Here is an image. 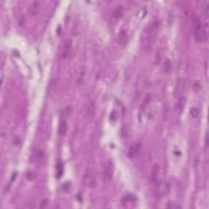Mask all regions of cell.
<instances>
[{
    "label": "cell",
    "instance_id": "6da1fadb",
    "mask_svg": "<svg viewBox=\"0 0 209 209\" xmlns=\"http://www.w3.org/2000/svg\"><path fill=\"white\" fill-rule=\"evenodd\" d=\"M194 35L195 40L199 43L207 41V33L206 29L203 27V23L202 24L199 17L198 16L194 19Z\"/></svg>",
    "mask_w": 209,
    "mask_h": 209
},
{
    "label": "cell",
    "instance_id": "7a4b0ae2",
    "mask_svg": "<svg viewBox=\"0 0 209 209\" xmlns=\"http://www.w3.org/2000/svg\"><path fill=\"white\" fill-rule=\"evenodd\" d=\"M115 172V164L112 160H109L106 164V168L104 171V177L107 180H111Z\"/></svg>",
    "mask_w": 209,
    "mask_h": 209
},
{
    "label": "cell",
    "instance_id": "3957f363",
    "mask_svg": "<svg viewBox=\"0 0 209 209\" xmlns=\"http://www.w3.org/2000/svg\"><path fill=\"white\" fill-rule=\"evenodd\" d=\"M140 148H141V144L140 142L134 143L133 145H132L129 147L128 151H127V156H128V158L133 159V158L137 156L140 151Z\"/></svg>",
    "mask_w": 209,
    "mask_h": 209
},
{
    "label": "cell",
    "instance_id": "277c9868",
    "mask_svg": "<svg viewBox=\"0 0 209 209\" xmlns=\"http://www.w3.org/2000/svg\"><path fill=\"white\" fill-rule=\"evenodd\" d=\"M40 8H41V2L39 1H35L29 6L28 12L31 16H36L40 11Z\"/></svg>",
    "mask_w": 209,
    "mask_h": 209
},
{
    "label": "cell",
    "instance_id": "5b68a950",
    "mask_svg": "<svg viewBox=\"0 0 209 209\" xmlns=\"http://www.w3.org/2000/svg\"><path fill=\"white\" fill-rule=\"evenodd\" d=\"M137 201V199L135 195L133 194H127V195L124 196L123 198L121 200V202H122V204L124 205L125 207H128L129 206L131 207L132 204H135L136 203Z\"/></svg>",
    "mask_w": 209,
    "mask_h": 209
},
{
    "label": "cell",
    "instance_id": "8992f818",
    "mask_svg": "<svg viewBox=\"0 0 209 209\" xmlns=\"http://www.w3.org/2000/svg\"><path fill=\"white\" fill-rule=\"evenodd\" d=\"M170 189L171 185L169 182H161L159 185V187H158V194L160 196L167 194L170 191Z\"/></svg>",
    "mask_w": 209,
    "mask_h": 209
},
{
    "label": "cell",
    "instance_id": "52a82bcc",
    "mask_svg": "<svg viewBox=\"0 0 209 209\" xmlns=\"http://www.w3.org/2000/svg\"><path fill=\"white\" fill-rule=\"evenodd\" d=\"M127 40H128V36H127L126 30H121L119 34V36H118V43L120 45H125Z\"/></svg>",
    "mask_w": 209,
    "mask_h": 209
},
{
    "label": "cell",
    "instance_id": "ba28073f",
    "mask_svg": "<svg viewBox=\"0 0 209 209\" xmlns=\"http://www.w3.org/2000/svg\"><path fill=\"white\" fill-rule=\"evenodd\" d=\"M67 130H68V124L65 120H61L60 124H59V127H58V133L61 136H64L66 133Z\"/></svg>",
    "mask_w": 209,
    "mask_h": 209
},
{
    "label": "cell",
    "instance_id": "9c48e42d",
    "mask_svg": "<svg viewBox=\"0 0 209 209\" xmlns=\"http://www.w3.org/2000/svg\"><path fill=\"white\" fill-rule=\"evenodd\" d=\"M71 46H72L71 40H70V39H68V40L65 42V44L64 51H63V55H62L65 59H66V58L69 56V54H70Z\"/></svg>",
    "mask_w": 209,
    "mask_h": 209
},
{
    "label": "cell",
    "instance_id": "30bf717a",
    "mask_svg": "<svg viewBox=\"0 0 209 209\" xmlns=\"http://www.w3.org/2000/svg\"><path fill=\"white\" fill-rule=\"evenodd\" d=\"M95 113H96V102L94 101H92L90 102L89 106L87 107V115L88 116V118L92 119L93 116H94Z\"/></svg>",
    "mask_w": 209,
    "mask_h": 209
},
{
    "label": "cell",
    "instance_id": "8fae6325",
    "mask_svg": "<svg viewBox=\"0 0 209 209\" xmlns=\"http://www.w3.org/2000/svg\"><path fill=\"white\" fill-rule=\"evenodd\" d=\"M123 15V6H117V7L114 10L113 12V16L116 19H119L121 16Z\"/></svg>",
    "mask_w": 209,
    "mask_h": 209
},
{
    "label": "cell",
    "instance_id": "7c38bea8",
    "mask_svg": "<svg viewBox=\"0 0 209 209\" xmlns=\"http://www.w3.org/2000/svg\"><path fill=\"white\" fill-rule=\"evenodd\" d=\"M159 164H155V165L153 167V168H152L151 177H150L152 182H155V181H156L158 174H159Z\"/></svg>",
    "mask_w": 209,
    "mask_h": 209
},
{
    "label": "cell",
    "instance_id": "4fadbf2b",
    "mask_svg": "<svg viewBox=\"0 0 209 209\" xmlns=\"http://www.w3.org/2000/svg\"><path fill=\"white\" fill-rule=\"evenodd\" d=\"M186 97H180V99L178 100V102H177V109L179 111L180 113H182V111H184L185 106H186Z\"/></svg>",
    "mask_w": 209,
    "mask_h": 209
},
{
    "label": "cell",
    "instance_id": "5bb4252c",
    "mask_svg": "<svg viewBox=\"0 0 209 209\" xmlns=\"http://www.w3.org/2000/svg\"><path fill=\"white\" fill-rule=\"evenodd\" d=\"M56 177L57 178H61L64 172V168H63V163L61 162H58L56 164Z\"/></svg>",
    "mask_w": 209,
    "mask_h": 209
},
{
    "label": "cell",
    "instance_id": "9a60e30c",
    "mask_svg": "<svg viewBox=\"0 0 209 209\" xmlns=\"http://www.w3.org/2000/svg\"><path fill=\"white\" fill-rule=\"evenodd\" d=\"M163 69H164V71L166 73H168V72L170 71L171 69V61L168 59L165 61L164 62V66H163Z\"/></svg>",
    "mask_w": 209,
    "mask_h": 209
},
{
    "label": "cell",
    "instance_id": "2e32d148",
    "mask_svg": "<svg viewBox=\"0 0 209 209\" xmlns=\"http://www.w3.org/2000/svg\"><path fill=\"white\" fill-rule=\"evenodd\" d=\"M190 115H192V117L193 118H196L198 116V115H199V111H198V110L196 108H193L192 110H191L190 111Z\"/></svg>",
    "mask_w": 209,
    "mask_h": 209
},
{
    "label": "cell",
    "instance_id": "e0dca14e",
    "mask_svg": "<svg viewBox=\"0 0 209 209\" xmlns=\"http://www.w3.org/2000/svg\"><path fill=\"white\" fill-rule=\"evenodd\" d=\"M193 88H194V90L195 91V92H199L200 88H201V86H200L199 83V82H195V83H194Z\"/></svg>",
    "mask_w": 209,
    "mask_h": 209
},
{
    "label": "cell",
    "instance_id": "ac0fdd59",
    "mask_svg": "<svg viewBox=\"0 0 209 209\" xmlns=\"http://www.w3.org/2000/svg\"><path fill=\"white\" fill-rule=\"evenodd\" d=\"M207 139H208V137H207V132L206 136H205V148H206V149H207V147H208V141H207Z\"/></svg>",
    "mask_w": 209,
    "mask_h": 209
}]
</instances>
